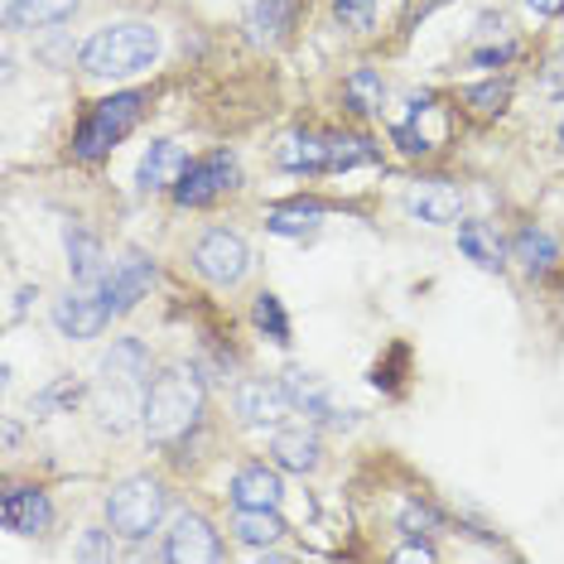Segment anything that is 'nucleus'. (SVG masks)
I'll return each instance as SVG.
<instances>
[{"instance_id":"nucleus-2","label":"nucleus","mask_w":564,"mask_h":564,"mask_svg":"<svg viewBox=\"0 0 564 564\" xmlns=\"http://www.w3.org/2000/svg\"><path fill=\"white\" fill-rule=\"evenodd\" d=\"M160 58V30L140 20H121V24H101V30L78 48L83 73L93 78H131L145 73Z\"/></svg>"},{"instance_id":"nucleus-7","label":"nucleus","mask_w":564,"mask_h":564,"mask_svg":"<svg viewBox=\"0 0 564 564\" xmlns=\"http://www.w3.org/2000/svg\"><path fill=\"white\" fill-rule=\"evenodd\" d=\"M237 178H241V170L232 155H208L184 170V178L174 184V203L178 208H203V203L223 198L227 188H237Z\"/></svg>"},{"instance_id":"nucleus-29","label":"nucleus","mask_w":564,"mask_h":564,"mask_svg":"<svg viewBox=\"0 0 564 564\" xmlns=\"http://www.w3.org/2000/svg\"><path fill=\"white\" fill-rule=\"evenodd\" d=\"M333 15L348 24V30H367L371 24V0H333Z\"/></svg>"},{"instance_id":"nucleus-25","label":"nucleus","mask_w":564,"mask_h":564,"mask_svg":"<svg viewBox=\"0 0 564 564\" xmlns=\"http://www.w3.org/2000/svg\"><path fill=\"white\" fill-rule=\"evenodd\" d=\"M251 318H256V328H261V333H271L275 343H290V318H285V310H280V300H275V294H256Z\"/></svg>"},{"instance_id":"nucleus-24","label":"nucleus","mask_w":564,"mask_h":564,"mask_svg":"<svg viewBox=\"0 0 564 564\" xmlns=\"http://www.w3.org/2000/svg\"><path fill=\"white\" fill-rule=\"evenodd\" d=\"M318 217H324L318 203H290V208H275L271 217H265V227H271L275 237H304V232L318 227Z\"/></svg>"},{"instance_id":"nucleus-11","label":"nucleus","mask_w":564,"mask_h":564,"mask_svg":"<svg viewBox=\"0 0 564 564\" xmlns=\"http://www.w3.org/2000/svg\"><path fill=\"white\" fill-rule=\"evenodd\" d=\"M405 208H410V217H420V223H430V227H448L464 217V198H458V188L444 184V178H425V184L410 188Z\"/></svg>"},{"instance_id":"nucleus-8","label":"nucleus","mask_w":564,"mask_h":564,"mask_svg":"<svg viewBox=\"0 0 564 564\" xmlns=\"http://www.w3.org/2000/svg\"><path fill=\"white\" fill-rule=\"evenodd\" d=\"M111 304H107V294H101V285H83V290H73V294H63V300L54 304V328L63 333V338H97L101 328L111 324Z\"/></svg>"},{"instance_id":"nucleus-21","label":"nucleus","mask_w":564,"mask_h":564,"mask_svg":"<svg viewBox=\"0 0 564 564\" xmlns=\"http://www.w3.org/2000/svg\"><path fill=\"white\" fill-rule=\"evenodd\" d=\"M511 256L525 265V275H545L550 265H555L560 247H555V237L550 232H541V227H521L517 241H511Z\"/></svg>"},{"instance_id":"nucleus-31","label":"nucleus","mask_w":564,"mask_h":564,"mask_svg":"<svg viewBox=\"0 0 564 564\" xmlns=\"http://www.w3.org/2000/svg\"><path fill=\"white\" fill-rule=\"evenodd\" d=\"M434 521H440V517H434L430 507L410 502V507H405V517H401V531H405V535H425V531H434Z\"/></svg>"},{"instance_id":"nucleus-9","label":"nucleus","mask_w":564,"mask_h":564,"mask_svg":"<svg viewBox=\"0 0 564 564\" xmlns=\"http://www.w3.org/2000/svg\"><path fill=\"white\" fill-rule=\"evenodd\" d=\"M290 410H294L290 381H265V377H256V381H247V387L237 391V415L247 420V425H285Z\"/></svg>"},{"instance_id":"nucleus-18","label":"nucleus","mask_w":564,"mask_h":564,"mask_svg":"<svg viewBox=\"0 0 564 564\" xmlns=\"http://www.w3.org/2000/svg\"><path fill=\"white\" fill-rule=\"evenodd\" d=\"M271 454H275V464L290 473H314L318 468V434L314 430H280Z\"/></svg>"},{"instance_id":"nucleus-34","label":"nucleus","mask_w":564,"mask_h":564,"mask_svg":"<svg viewBox=\"0 0 564 564\" xmlns=\"http://www.w3.org/2000/svg\"><path fill=\"white\" fill-rule=\"evenodd\" d=\"M550 68H555V73L545 78V87H555V93H560V87H564V54H555V63H550Z\"/></svg>"},{"instance_id":"nucleus-35","label":"nucleus","mask_w":564,"mask_h":564,"mask_svg":"<svg viewBox=\"0 0 564 564\" xmlns=\"http://www.w3.org/2000/svg\"><path fill=\"white\" fill-rule=\"evenodd\" d=\"M83 555H111V545H101L97 535H87V545H83Z\"/></svg>"},{"instance_id":"nucleus-32","label":"nucleus","mask_w":564,"mask_h":564,"mask_svg":"<svg viewBox=\"0 0 564 564\" xmlns=\"http://www.w3.org/2000/svg\"><path fill=\"white\" fill-rule=\"evenodd\" d=\"M395 560H434V545H430V541H420V535H415L410 545L395 550Z\"/></svg>"},{"instance_id":"nucleus-14","label":"nucleus","mask_w":564,"mask_h":564,"mask_svg":"<svg viewBox=\"0 0 564 564\" xmlns=\"http://www.w3.org/2000/svg\"><path fill=\"white\" fill-rule=\"evenodd\" d=\"M0 517H6V531L15 535H44L48 521H54V507L34 487H10L6 502H0Z\"/></svg>"},{"instance_id":"nucleus-13","label":"nucleus","mask_w":564,"mask_h":564,"mask_svg":"<svg viewBox=\"0 0 564 564\" xmlns=\"http://www.w3.org/2000/svg\"><path fill=\"white\" fill-rule=\"evenodd\" d=\"M184 150L174 145V140H155V145L140 155V170H135V184H140V194H164L170 188L174 194V184L184 178Z\"/></svg>"},{"instance_id":"nucleus-15","label":"nucleus","mask_w":564,"mask_h":564,"mask_svg":"<svg viewBox=\"0 0 564 564\" xmlns=\"http://www.w3.org/2000/svg\"><path fill=\"white\" fill-rule=\"evenodd\" d=\"M285 487H280V473L265 464H251L232 478V502L237 507H280Z\"/></svg>"},{"instance_id":"nucleus-26","label":"nucleus","mask_w":564,"mask_h":564,"mask_svg":"<svg viewBox=\"0 0 564 564\" xmlns=\"http://www.w3.org/2000/svg\"><path fill=\"white\" fill-rule=\"evenodd\" d=\"M348 107H352V111H362V117L381 107V78H377L371 68H357L352 78H348Z\"/></svg>"},{"instance_id":"nucleus-16","label":"nucleus","mask_w":564,"mask_h":564,"mask_svg":"<svg viewBox=\"0 0 564 564\" xmlns=\"http://www.w3.org/2000/svg\"><path fill=\"white\" fill-rule=\"evenodd\" d=\"M290 24H294V0H251L247 6V34L256 44L285 40Z\"/></svg>"},{"instance_id":"nucleus-28","label":"nucleus","mask_w":564,"mask_h":564,"mask_svg":"<svg viewBox=\"0 0 564 564\" xmlns=\"http://www.w3.org/2000/svg\"><path fill=\"white\" fill-rule=\"evenodd\" d=\"M290 391H294V405H304V415H328V395L318 381H310L304 371H290Z\"/></svg>"},{"instance_id":"nucleus-36","label":"nucleus","mask_w":564,"mask_h":564,"mask_svg":"<svg viewBox=\"0 0 564 564\" xmlns=\"http://www.w3.org/2000/svg\"><path fill=\"white\" fill-rule=\"evenodd\" d=\"M560 145H564V121H560Z\"/></svg>"},{"instance_id":"nucleus-33","label":"nucleus","mask_w":564,"mask_h":564,"mask_svg":"<svg viewBox=\"0 0 564 564\" xmlns=\"http://www.w3.org/2000/svg\"><path fill=\"white\" fill-rule=\"evenodd\" d=\"M525 6H531L535 15H560V10H564V0H525Z\"/></svg>"},{"instance_id":"nucleus-27","label":"nucleus","mask_w":564,"mask_h":564,"mask_svg":"<svg viewBox=\"0 0 564 564\" xmlns=\"http://www.w3.org/2000/svg\"><path fill=\"white\" fill-rule=\"evenodd\" d=\"M377 160V150L367 140H328V170H352V164Z\"/></svg>"},{"instance_id":"nucleus-20","label":"nucleus","mask_w":564,"mask_h":564,"mask_svg":"<svg viewBox=\"0 0 564 564\" xmlns=\"http://www.w3.org/2000/svg\"><path fill=\"white\" fill-rule=\"evenodd\" d=\"M68 271L78 285H101L107 280V261H101V247L78 227H68Z\"/></svg>"},{"instance_id":"nucleus-3","label":"nucleus","mask_w":564,"mask_h":564,"mask_svg":"<svg viewBox=\"0 0 564 564\" xmlns=\"http://www.w3.org/2000/svg\"><path fill=\"white\" fill-rule=\"evenodd\" d=\"M203 415V381L194 367H170L150 381L145 395V434L155 444H174L178 434H188Z\"/></svg>"},{"instance_id":"nucleus-6","label":"nucleus","mask_w":564,"mask_h":564,"mask_svg":"<svg viewBox=\"0 0 564 564\" xmlns=\"http://www.w3.org/2000/svg\"><path fill=\"white\" fill-rule=\"evenodd\" d=\"M194 271L208 280V285H237L241 275L251 271V251L247 241H241L237 232H227V227H213V232L198 237L194 247Z\"/></svg>"},{"instance_id":"nucleus-12","label":"nucleus","mask_w":564,"mask_h":564,"mask_svg":"<svg viewBox=\"0 0 564 564\" xmlns=\"http://www.w3.org/2000/svg\"><path fill=\"white\" fill-rule=\"evenodd\" d=\"M150 285H155V265H150L145 256H126L117 271H107V280H101V294H107L111 314H126V310H135V300Z\"/></svg>"},{"instance_id":"nucleus-1","label":"nucleus","mask_w":564,"mask_h":564,"mask_svg":"<svg viewBox=\"0 0 564 564\" xmlns=\"http://www.w3.org/2000/svg\"><path fill=\"white\" fill-rule=\"evenodd\" d=\"M145 395H150V352L135 338L111 343V352L97 367V410L101 425L111 434L131 430L135 420H145Z\"/></svg>"},{"instance_id":"nucleus-5","label":"nucleus","mask_w":564,"mask_h":564,"mask_svg":"<svg viewBox=\"0 0 564 564\" xmlns=\"http://www.w3.org/2000/svg\"><path fill=\"white\" fill-rule=\"evenodd\" d=\"M140 107H145V97H140V93H117V97L97 101L93 117L78 126L73 155H78V160H101L107 150H117L126 140V131L140 121Z\"/></svg>"},{"instance_id":"nucleus-22","label":"nucleus","mask_w":564,"mask_h":564,"mask_svg":"<svg viewBox=\"0 0 564 564\" xmlns=\"http://www.w3.org/2000/svg\"><path fill=\"white\" fill-rule=\"evenodd\" d=\"M275 160L285 164V170H328V140H314V135H290L280 140Z\"/></svg>"},{"instance_id":"nucleus-10","label":"nucleus","mask_w":564,"mask_h":564,"mask_svg":"<svg viewBox=\"0 0 564 564\" xmlns=\"http://www.w3.org/2000/svg\"><path fill=\"white\" fill-rule=\"evenodd\" d=\"M217 555H223V541H217V531L203 517H194V511H184V517L174 521V531H170L164 560H174V564H208Z\"/></svg>"},{"instance_id":"nucleus-4","label":"nucleus","mask_w":564,"mask_h":564,"mask_svg":"<svg viewBox=\"0 0 564 564\" xmlns=\"http://www.w3.org/2000/svg\"><path fill=\"white\" fill-rule=\"evenodd\" d=\"M164 517V487L155 478H126L107 497V525L121 541H145Z\"/></svg>"},{"instance_id":"nucleus-17","label":"nucleus","mask_w":564,"mask_h":564,"mask_svg":"<svg viewBox=\"0 0 564 564\" xmlns=\"http://www.w3.org/2000/svg\"><path fill=\"white\" fill-rule=\"evenodd\" d=\"M78 0H6V20L15 30H48V24L73 20Z\"/></svg>"},{"instance_id":"nucleus-23","label":"nucleus","mask_w":564,"mask_h":564,"mask_svg":"<svg viewBox=\"0 0 564 564\" xmlns=\"http://www.w3.org/2000/svg\"><path fill=\"white\" fill-rule=\"evenodd\" d=\"M458 247H464V256L473 265H482V271H497V265H502V241L487 232L482 223H464V227H458Z\"/></svg>"},{"instance_id":"nucleus-19","label":"nucleus","mask_w":564,"mask_h":564,"mask_svg":"<svg viewBox=\"0 0 564 564\" xmlns=\"http://www.w3.org/2000/svg\"><path fill=\"white\" fill-rule=\"evenodd\" d=\"M232 535L241 545H275L285 535V521L275 517V507H237Z\"/></svg>"},{"instance_id":"nucleus-30","label":"nucleus","mask_w":564,"mask_h":564,"mask_svg":"<svg viewBox=\"0 0 564 564\" xmlns=\"http://www.w3.org/2000/svg\"><path fill=\"white\" fill-rule=\"evenodd\" d=\"M468 101H473L478 111H487V117H492V111H502V101H507V83H482V87H473Z\"/></svg>"}]
</instances>
